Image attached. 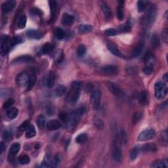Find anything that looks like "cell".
I'll return each instance as SVG.
<instances>
[{"label": "cell", "mask_w": 168, "mask_h": 168, "mask_svg": "<svg viewBox=\"0 0 168 168\" xmlns=\"http://www.w3.org/2000/svg\"><path fill=\"white\" fill-rule=\"evenodd\" d=\"M85 108L81 106L68 114L66 121L68 127L70 128L74 127L77 125L79 121L81 120V118H82L83 114L85 113Z\"/></svg>", "instance_id": "obj_1"}, {"label": "cell", "mask_w": 168, "mask_h": 168, "mask_svg": "<svg viewBox=\"0 0 168 168\" xmlns=\"http://www.w3.org/2000/svg\"><path fill=\"white\" fill-rule=\"evenodd\" d=\"M154 91L157 99H163L167 93V87L164 83L157 82L154 85Z\"/></svg>", "instance_id": "obj_2"}, {"label": "cell", "mask_w": 168, "mask_h": 168, "mask_svg": "<svg viewBox=\"0 0 168 168\" xmlns=\"http://www.w3.org/2000/svg\"><path fill=\"white\" fill-rule=\"evenodd\" d=\"M120 142L118 136L116 140L114 141L112 148V157L116 162H120L122 160V152L120 148Z\"/></svg>", "instance_id": "obj_3"}, {"label": "cell", "mask_w": 168, "mask_h": 168, "mask_svg": "<svg viewBox=\"0 0 168 168\" xmlns=\"http://www.w3.org/2000/svg\"><path fill=\"white\" fill-rule=\"evenodd\" d=\"M9 38L8 36L4 35L1 38V55L5 56L9 51L10 47Z\"/></svg>", "instance_id": "obj_4"}, {"label": "cell", "mask_w": 168, "mask_h": 168, "mask_svg": "<svg viewBox=\"0 0 168 168\" xmlns=\"http://www.w3.org/2000/svg\"><path fill=\"white\" fill-rule=\"evenodd\" d=\"M101 97H102V93L101 91L97 89V90H94L93 91V93H92L91 96V101L92 106H93L94 109L95 110L99 109L100 104H101Z\"/></svg>", "instance_id": "obj_5"}, {"label": "cell", "mask_w": 168, "mask_h": 168, "mask_svg": "<svg viewBox=\"0 0 168 168\" xmlns=\"http://www.w3.org/2000/svg\"><path fill=\"white\" fill-rule=\"evenodd\" d=\"M29 76L26 72H21L15 78V82L16 84L18 87H25L28 85V80H29Z\"/></svg>", "instance_id": "obj_6"}, {"label": "cell", "mask_w": 168, "mask_h": 168, "mask_svg": "<svg viewBox=\"0 0 168 168\" xmlns=\"http://www.w3.org/2000/svg\"><path fill=\"white\" fill-rule=\"evenodd\" d=\"M101 72L106 75L114 76L118 74V67L116 65H106L101 68Z\"/></svg>", "instance_id": "obj_7"}, {"label": "cell", "mask_w": 168, "mask_h": 168, "mask_svg": "<svg viewBox=\"0 0 168 168\" xmlns=\"http://www.w3.org/2000/svg\"><path fill=\"white\" fill-rule=\"evenodd\" d=\"M155 136V131L152 129H148V130H144L139 134L138 139L139 141H148L152 139Z\"/></svg>", "instance_id": "obj_8"}, {"label": "cell", "mask_w": 168, "mask_h": 168, "mask_svg": "<svg viewBox=\"0 0 168 168\" xmlns=\"http://www.w3.org/2000/svg\"><path fill=\"white\" fill-rule=\"evenodd\" d=\"M156 16V9L154 5H151L149 9L148 15L146 16V24L147 26H150L154 22Z\"/></svg>", "instance_id": "obj_9"}, {"label": "cell", "mask_w": 168, "mask_h": 168, "mask_svg": "<svg viewBox=\"0 0 168 168\" xmlns=\"http://www.w3.org/2000/svg\"><path fill=\"white\" fill-rule=\"evenodd\" d=\"M108 87L109 90L112 92V93L118 97H122L124 95V93L123 91L120 89V88L116 83L110 82L108 83Z\"/></svg>", "instance_id": "obj_10"}, {"label": "cell", "mask_w": 168, "mask_h": 168, "mask_svg": "<svg viewBox=\"0 0 168 168\" xmlns=\"http://www.w3.org/2000/svg\"><path fill=\"white\" fill-rule=\"evenodd\" d=\"M34 62V59L30 55H22L17 57L13 61V64H25V63H31Z\"/></svg>", "instance_id": "obj_11"}, {"label": "cell", "mask_w": 168, "mask_h": 168, "mask_svg": "<svg viewBox=\"0 0 168 168\" xmlns=\"http://www.w3.org/2000/svg\"><path fill=\"white\" fill-rule=\"evenodd\" d=\"M16 5V1L13 0H9V1H5L1 5L2 11L5 13H9L15 9Z\"/></svg>", "instance_id": "obj_12"}, {"label": "cell", "mask_w": 168, "mask_h": 168, "mask_svg": "<svg viewBox=\"0 0 168 168\" xmlns=\"http://www.w3.org/2000/svg\"><path fill=\"white\" fill-rule=\"evenodd\" d=\"M55 74L53 72H49L44 80V83L49 88H52L55 85Z\"/></svg>", "instance_id": "obj_13"}, {"label": "cell", "mask_w": 168, "mask_h": 168, "mask_svg": "<svg viewBox=\"0 0 168 168\" xmlns=\"http://www.w3.org/2000/svg\"><path fill=\"white\" fill-rule=\"evenodd\" d=\"M26 35L30 39H39L41 38H43L44 36V33L42 32L41 31L35 30H30L27 31L26 32Z\"/></svg>", "instance_id": "obj_14"}, {"label": "cell", "mask_w": 168, "mask_h": 168, "mask_svg": "<svg viewBox=\"0 0 168 168\" xmlns=\"http://www.w3.org/2000/svg\"><path fill=\"white\" fill-rule=\"evenodd\" d=\"M144 63H145L146 66H153L156 61V59H155V57L153 55H152L150 52H147L145 55L144 58Z\"/></svg>", "instance_id": "obj_15"}, {"label": "cell", "mask_w": 168, "mask_h": 168, "mask_svg": "<svg viewBox=\"0 0 168 168\" xmlns=\"http://www.w3.org/2000/svg\"><path fill=\"white\" fill-rule=\"evenodd\" d=\"M61 127V124L59 121L57 120H51L47 123V127L49 130H57Z\"/></svg>", "instance_id": "obj_16"}, {"label": "cell", "mask_w": 168, "mask_h": 168, "mask_svg": "<svg viewBox=\"0 0 168 168\" xmlns=\"http://www.w3.org/2000/svg\"><path fill=\"white\" fill-rule=\"evenodd\" d=\"M74 22V16L71 15L68 13H65L62 15V23L66 26H70Z\"/></svg>", "instance_id": "obj_17"}, {"label": "cell", "mask_w": 168, "mask_h": 168, "mask_svg": "<svg viewBox=\"0 0 168 168\" xmlns=\"http://www.w3.org/2000/svg\"><path fill=\"white\" fill-rule=\"evenodd\" d=\"M144 48V43L143 42H139V43L136 45V46L135 47V49H133L132 53L131 55V57L133 58H135L139 57V55L143 51Z\"/></svg>", "instance_id": "obj_18"}, {"label": "cell", "mask_w": 168, "mask_h": 168, "mask_svg": "<svg viewBox=\"0 0 168 168\" xmlns=\"http://www.w3.org/2000/svg\"><path fill=\"white\" fill-rule=\"evenodd\" d=\"M101 9L102 10V12H103V14L104 15L105 18H106L107 20H109L112 17V12L111 10H110L108 6L104 3L102 2L101 3Z\"/></svg>", "instance_id": "obj_19"}, {"label": "cell", "mask_w": 168, "mask_h": 168, "mask_svg": "<svg viewBox=\"0 0 168 168\" xmlns=\"http://www.w3.org/2000/svg\"><path fill=\"white\" fill-rule=\"evenodd\" d=\"M123 7H124V1H120L118 6L117 10V17L118 20H122L124 17V13H123Z\"/></svg>", "instance_id": "obj_20"}, {"label": "cell", "mask_w": 168, "mask_h": 168, "mask_svg": "<svg viewBox=\"0 0 168 168\" xmlns=\"http://www.w3.org/2000/svg\"><path fill=\"white\" fill-rule=\"evenodd\" d=\"M148 92L146 90H143L141 92L139 95V102L142 105H145L148 102Z\"/></svg>", "instance_id": "obj_21"}, {"label": "cell", "mask_w": 168, "mask_h": 168, "mask_svg": "<svg viewBox=\"0 0 168 168\" xmlns=\"http://www.w3.org/2000/svg\"><path fill=\"white\" fill-rule=\"evenodd\" d=\"M150 166L152 167H160V168H164V167H167L168 164L167 161L166 160H158L152 162Z\"/></svg>", "instance_id": "obj_22"}, {"label": "cell", "mask_w": 168, "mask_h": 168, "mask_svg": "<svg viewBox=\"0 0 168 168\" xmlns=\"http://www.w3.org/2000/svg\"><path fill=\"white\" fill-rule=\"evenodd\" d=\"M49 5L51 10V21L53 22L57 13V3L55 1H49Z\"/></svg>", "instance_id": "obj_23"}, {"label": "cell", "mask_w": 168, "mask_h": 168, "mask_svg": "<svg viewBox=\"0 0 168 168\" xmlns=\"http://www.w3.org/2000/svg\"><path fill=\"white\" fill-rule=\"evenodd\" d=\"M36 135V128L33 125H30L26 130V137L28 139L33 138Z\"/></svg>", "instance_id": "obj_24"}, {"label": "cell", "mask_w": 168, "mask_h": 168, "mask_svg": "<svg viewBox=\"0 0 168 168\" xmlns=\"http://www.w3.org/2000/svg\"><path fill=\"white\" fill-rule=\"evenodd\" d=\"M108 49L110 51V52H111L112 54H113L115 56L117 57H121L122 56V54H121L120 51H119V49H118V47L115 46L114 44H113L112 43H109L108 44Z\"/></svg>", "instance_id": "obj_25"}, {"label": "cell", "mask_w": 168, "mask_h": 168, "mask_svg": "<svg viewBox=\"0 0 168 168\" xmlns=\"http://www.w3.org/2000/svg\"><path fill=\"white\" fill-rule=\"evenodd\" d=\"M141 150L143 152H154L156 150V146L154 143L145 144L141 147Z\"/></svg>", "instance_id": "obj_26"}, {"label": "cell", "mask_w": 168, "mask_h": 168, "mask_svg": "<svg viewBox=\"0 0 168 168\" xmlns=\"http://www.w3.org/2000/svg\"><path fill=\"white\" fill-rule=\"evenodd\" d=\"M18 113V110L16 107L10 108L7 111V116L10 120L15 119L17 118Z\"/></svg>", "instance_id": "obj_27"}, {"label": "cell", "mask_w": 168, "mask_h": 168, "mask_svg": "<svg viewBox=\"0 0 168 168\" xmlns=\"http://www.w3.org/2000/svg\"><path fill=\"white\" fill-rule=\"evenodd\" d=\"M36 76L35 74H31L29 76V80L28 82V85L26 86V91H30L36 84Z\"/></svg>", "instance_id": "obj_28"}, {"label": "cell", "mask_w": 168, "mask_h": 168, "mask_svg": "<svg viewBox=\"0 0 168 168\" xmlns=\"http://www.w3.org/2000/svg\"><path fill=\"white\" fill-rule=\"evenodd\" d=\"M149 4L148 1H144V0H140L137 2V9L139 13H143L145 11L147 6Z\"/></svg>", "instance_id": "obj_29"}, {"label": "cell", "mask_w": 168, "mask_h": 168, "mask_svg": "<svg viewBox=\"0 0 168 168\" xmlns=\"http://www.w3.org/2000/svg\"><path fill=\"white\" fill-rule=\"evenodd\" d=\"M20 144L18 143H13L11 146H10V150H9V154L11 156H15V155L17 154L18 152L20 150Z\"/></svg>", "instance_id": "obj_30"}, {"label": "cell", "mask_w": 168, "mask_h": 168, "mask_svg": "<svg viewBox=\"0 0 168 168\" xmlns=\"http://www.w3.org/2000/svg\"><path fill=\"white\" fill-rule=\"evenodd\" d=\"M141 151V147L139 146H135L131 150L130 152V159L131 160H135L138 157L139 153Z\"/></svg>", "instance_id": "obj_31"}, {"label": "cell", "mask_w": 168, "mask_h": 168, "mask_svg": "<svg viewBox=\"0 0 168 168\" xmlns=\"http://www.w3.org/2000/svg\"><path fill=\"white\" fill-rule=\"evenodd\" d=\"M92 30V26L89 24H81L79 27L78 31L80 34H85L89 33Z\"/></svg>", "instance_id": "obj_32"}, {"label": "cell", "mask_w": 168, "mask_h": 168, "mask_svg": "<svg viewBox=\"0 0 168 168\" xmlns=\"http://www.w3.org/2000/svg\"><path fill=\"white\" fill-rule=\"evenodd\" d=\"M46 117L44 116L43 115H39L38 117V119H37V124H38V127L39 129H43L46 126Z\"/></svg>", "instance_id": "obj_33"}, {"label": "cell", "mask_w": 168, "mask_h": 168, "mask_svg": "<svg viewBox=\"0 0 168 168\" xmlns=\"http://www.w3.org/2000/svg\"><path fill=\"white\" fill-rule=\"evenodd\" d=\"M55 35L58 39L62 40V39L65 38L66 34L62 29H61L60 28H57L55 30Z\"/></svg>", "instance_id": "obj_34"}, {"label": "cell", "mask_w": 168, "mask_h": 168, "mask_svg": "<svg viewBox=\"0 0 168 168\" xmlns=\"http://www.w3.org/2000/svg\"><path fill=\"white\" fill-rule=\"evenodd\" d=\"M88 141V135L85 133H81L76 138V142L78 144H83Z\"/></svg>", "instance_id": "obj_35"}, {"label": "cell", "mask_w": 168, "mask_h": 168, "mask_svg": "<svg viewBox=\"0 0 168 168\" xmlns=\"http://www.w3.org/2000/svg\"><path fill=\"white\" fill-rule=\"evenodd\" d=\"M26 22H27V17L25 15H22L19 18V20H18V28L20 29H23L25 28Z\"/></svg>", "instance_id": "obj_36"}, {"label": "cell", "mask_w": 168, "mask_h": 168, "mask_svg": "<svg viewBox=\"0 0 168 168\" xmlns=\"http://www.w3.org/2000/svg\"><path fill=\"white\" fill-rule=\"evenodd\" d=\"M83 86V83L80 81H75L72 83V89L74 91H81Z\"/></svg>", "instance_id": "obj_37"}, {"label": "cell", "mask_w": 168, "mask_h": 168, "mask_svg": "<svg viewBox=\"0 0 168 168\" xmlns=\"http://www.w3.org/2000/svg\"><path fill=\"white\" fill-rule=\"evenodd\" d=\"M63 59H64V53H63V51L62 50L57 51L55 55V59L56 60V62L58 64H60L63 60Z\"/></svg>", "instance_id": "obj_38"}, {"label": "cell", "mask_w": 168, "mask_h": 168, "mask_svg": "<svg viewBox=\"0 0 168 168\" xmlns=\"http://www.w3.org/2000/svg\"><path fill=\"white\" fill-rule=\"evenodd\" d=\"M54 49V46L52 43H46L44 45L43 47V49H42V51L45 54H47L51 52L52 50Z\"/></svg>", "instance_id": "obj_39"}, {"label": "cell", "mask_w": 168, "mask_h": 168, "mask_svg": "<svg viewBox=\"0 0 168 168\" xmlns=\"http://www.w3.org/2000/svg\"><path fill=\"white\" fill-rule=\"evenodd\" d=\"M66 88L64 85H59L56 89L55 93H56L57 96L62 97L66 93Z\"/></svg>", "instance_id": "obj_40"}, {"label": "cell", "mask_w": 168, "mask_h": 168, "mask_svg": "<svg viewBox=\"0 0 168 168\" xmlns=\"http://www.w3.org/2000/svg\"><path fill=\"white\" fill-rule=\"evenodd\" d=\"M151 45L155 48H158V47H160V40H159V38L157 36L156 34H153V35L152 36V38H151Z\"/></svg>", "instance_id": "obj_41"}, {"label": "cell", "mask_w": 168, "mask_h": 168, "mask_svg": "<svg viewBox=\"0 0 168 168\" xmlns=\"http://www.w3.org/2000/svg\"><path fill=\"white\" fill-rule=\"evenodd\" d=\"M86 52H87V49H86L85 46H84V45H80V46L78 47L77 54L78 57H83L84 55H85Z\"/></svg>", "instance_id": "obj_42"}, {"label": "cell", "mask_w": 168, "mask_h": 168, "mask_svg": "<svg viewBox=\"0 0 168 168\" xmlns=\"http://www.w3.org/2000/svg\"><path fill=\"white\" fill-rule=\"evenodd\" d=\"M118 139H119L120 143H122V144L127 143V134H126V133L124 131H121L119 134V135H118Z\"/></svg>", "instance_id": "obj_43"}, {"label": "cell", "mask_w": 168, "mask_h": 168, "mask_svg": "<svg viewBox=\"0 0 168 168\" xmlns=\"http://www.w3.org/2000/svg\"><path fill=\"white\" fill-rule=\"evenodd\" d=\"M30 160V158L27 155H22V156H20L18 158V162L20 163V164L22 165H26L29 164Z\"/></svg>", "instance_id": "obj_44"}, {"label": "cell", "mask_w": 168, "mask_h": 168, "mask_svg": "<svg viewBox=\"0 0 168 168\" xmlns=\"http://www.w3.org/2000/svg\"><path fill=\"white\" fill-rule=\"evenodd\" d=\"M131 28H132V24L130 21H129L127 24H125L120 26V31L122 32H127L131 30Z\"/></svg>", "instance_id": "obj_45"}, {"label": "cell", "mask_w": 168, "mask_h": 168, "mask_svg": "<svg viewBox=\"0 0 168 168\" xmlns=\"http://www.w3.org/2000/svg\"><path fill=\"white\" fill-rule=\"evenodd\" d=\"M22 38H20V37H14V38H12L10 40V47H13L15 46H17V44L22 43Z\"/></svg>", "instance_id": "obj_46"}, {"label": "cell", "mask_w": 168, "mask_h": 168, "mask_svg": "<svg viewBox=\"0 0 168 168\" xmlns=\"http://www.w3.org/2000/svg\"><path fill=\"white\" fill-rule=\"evenodd\" d=\"M29 125H30V121H29V120H25L24 122L19 126V127H18V131H19L20 132L22 133L23 131L26 130V129L28 127Z\"/></svg>", "instance_id": "obj_47"}, {"label": "cell", "mask_w": 168, "mask_h": 168, "mask_svg": "<svg viewBox=\"0 0 168 168\" xmlns=\"http://www.w3.org/2000/svg\"><path fill=\"white\" fill-rule=\"evenodd\" d=\"M73 93L71 97V101H72L73 103H75L78 101V100L79 99L80 97V93L81 91H76L73 90Z\"/></svg>", "instance_id": "obj_48"}, {"label": "cell", "mask_w": 168, "mask_h": 168, "mask_svg": "<svg viewBox=\"0 0 168 168\" xmlns=\"http://www.w3.org/2000/svg\"><path fill=\"white\" fill-rule=\"evenodd\" d=\"M104 34L108 36H114L118 34V32L114 28H108L105 30Z\"/></svg>", "instance_id": "obj_49"}, {"label": "cell", "mask_w": 168, "mask_h": 168, "mask_svg": "<svg viewBox=\"0 0 168 168\" xmlns=\"http://www.w3.org/2000/svg\"><path fill=\"white\" fill-rule=\"evenodd\" d=\"M14 104V100L12 99H8L7 101H5L4 104V109H9L10 108H11V106Z\"/></svg>", "instance_id": "obj_50"}, {"label": "cell", "mask_w": 168, "mask_h": 168, "mask_svg": "<svg viewBox=\"0 0 168 168\" xmlns=\"http://www.w3.org/2000/svg\"><path fill=\"white\" fill-rule=\"evenodd\" d=\"M12 136V133L11 132H10L9 131H4L2 133V138L5 141H8L11 138Z\"/></svg>", "instance_id": "obj_51"}, {"label": "cell", "mask_w": 168, "mask_h": 168, "mask_svg": "<svg viewBox=\"0 0 168 168\" xmlns=\"http://www.w3.org/2000/svg\"><path fill=\"white\" fill-rule=\"evenodd\" d=\"M167 131H164L161 135V142L164 145H167Z\"/></svg>", "instance_id": "obj_52"}, {"label": "cell", "mask_w": 168, "mask_h": 168, "mask_svg": "<svg viewBox=\"0 0 168 168\" xmlns=\"http://www.w3.org/2000/svg\"><path fill=\"white\" fill-rule=\"evenodd\" d=\"M154 67L153 66H145V67L144 68L143 72L146 75H150L153 72Z\"/></svg>", "instance_id": "obj_53"}, {"label": "cell", "mask_w": 168, "mask_h": 168, "mask_svg": "<svg viewBox=\"0 0 168 168\" xmlns=\"http://www.w3.org/2000/svg\"><path fill=\"white\" fill-rule=\"evenodd\" d=\"M41 166L43 167H52V163L50 162V160L49 158L45 159L43 162H42Z\"/></svg>", "instance_id": "obj_54"}, {"label": "cell", "mask_w": 168, "mask_h": 168, "mask_svg": "<svg viewBox=\"0 0 168 168\" xmlns=\"http://www.w3.org/2000/svg\"><path fill=\"white\" fill-rule=\"evenodd\" d=\"M94 125L99 130H102L104 128V123L101 120H96L95 123H94Z\"/></svg>", "instance_id": "obj_55"}, {"label": "cell", "mask_w": 168, "mask_h": 168, "mask_svg": "<svg viewBox=\"0 0 168 168\" xmlns=\"http://www.w3.org/2000/svg\"><path fill=\"white\" fill-rule=\"evenodd\" d=\"M141 115L139 114V112H135V114H133V123H137L139 121L141 120Z\"/></svg>", "instance_id": "obj_56"}, {"label": "cell", "mask_w": 168, "mask_h": 168, "mask_svg": "<svg viewBox=\"0 0 168 168\" xmlns=\"http://www.w3.org/2000/svg\"><path fill=\"white\" fill-rule=\"evenodd\" d=\"M55 112V108H54L53 107H52V106L48 107V108H47V110H46L47 114L49 116H52V115H54Z\"/></svg>", "instance_id": "obj_57"}, {"label": "cell", "mask_w": 168, "mask_h": 168, "mask_svg": "<svg viewBox=\"0 0 168 168\" xmlns=\"http://www.w3.org/2000/svg\"><path fill=\"white\" fill-rule=\"evenodd\" d=\"M59 117H60V119L62 120V122L66 123L67 118H68V114H66V113H65V112H62L60 114Z\"/></svg>", "instance_id": "obj_58"}, {"label": "cell", "mask_w": 168, "mask_h": 168, "mask_svg": "<svg viewBox=\"0 0 168 168\" xmlns=\"http://www.w3.org/2000/svg\"><path fill=\"white\" fill-rule=\"evenodd\" d=\"M30 13L35 15H41L42 14V12L40 9H38V8H32L30 9Z\"/></svg>", "instance_id": "obj_59"}, {"label": "cell", "mask_w": 168, "mask_h": 168, "mask_svg": "<svg viewBox=\"0 0 168 168\" xmlns=\"http://www.w3.org/2000/svg\"><path fill=\"white\" fill-rule=\"evenodd\" d=\"M93 89V85H92L91 83H88V85H86V88H85V90L87 92H91L92 91V89Z\"/></svg>", "instance_id": "obj_60"}, {"label": "cell", "mask_w": 168, "mask_h": 168, "mask_svg": "<svg viewBox=\"0 0 168 168\" xmlns=\"http://www.w3.org/2000/svg\"><path fill=\"white\" fill-rule=\"evenodd\" d=\"M5 148H6L5 144L4 143V142H1V144H0V152L2 153V152L5 150Z\"/></svg>", "instance_id": "obj_61"}, {"label": "cell", "mask_w": 168, "mask_h": 168, "mask_svg": "<svg viewBox=\"0 0 168 168\" xmlns=\"http://www.w3.org/2000/svg\"><path fill=\"white\" fill-rule=\"evenodd\" d=\"M163 37H164V39L165 42L167 41V28L164 31V33H163Z\"/></svg>", "instance_id": "obj_62"}, {"label": "cell", "mask_w": 168, "mask_h": 168, "mask_svg": "<svg viewBox=\"0 0 168 168\" xmlns=\"http://www.w3.org/2000/svg\"><path fill=\"white\" fill-rule=\"evenodd\" d=\"M167 79H168V77H167V73H165V74L163 76V80H164L165 81H167Z\"/></svg>", "instance_id": "obj_63"}]
</instances>
